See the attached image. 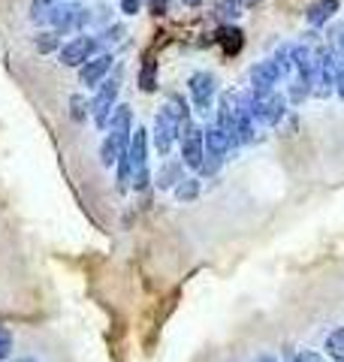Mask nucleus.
<instances>
[{"label":"nucleus","instance_id":"nucleus-1","mask_svg":"<svg viewBox=\"0 0 344 362\" xmlns=\"http://www.w3.org/2000/svg\"><path fill=\"white\" fill-rule=\"evenodd\" d=\"M118 94H121V76L115 73L94 90V97H91V121H94V127H100L103 133L109 130L112 112L118 106Z\"/></svg>","mask_w":344,"mask_h":362},{"label":"nucleus","instance_id":"nucleus-2","mask_svg":"<svg viewBox=\"0 0 344 362\" xmlns=\"http://www.w3.org/2000/svg\"><path fill=\"white\" fill-rule=\"evenodd\" d=\"M188 94H190V103L193 109L200 112V115H209V112H214V103H217V76L209 73V70H197L190 73L188 78Z\"/></svg>","mask_w":344,"mask_h":362},{"label":"nucleus","instance_id":"nucleus-3","mask_svg":"<svg viewBox=\"0 0 344 362\" xmlns=\"http://www.w3.org/2000/svg\"><path fill=\"white\" fill-rule=\"evenodd\" d=\"M178 157L188 169H200L202 157H205V130L197 121H188L178 130Z\"/></svg>","mask_w":344,"mask_h":362},{"label":"nucleus","instance_id":"nucleus-4","mask_svg":"<svg viewBox=\"0 0 344 362\" xmlns=\"http://www.w3.org/2000/svg\"><path fill=\"white\" fill-rule=\"evenodd\" d=\"M91 21V9L76 4V0H57L55 4V13H52V30H57L64 37V33H73V30H82L85 25Z\"/></svg>","mask_w":344,"mask_h":362},{"label":"nucleus","instance_id":"nucleus-5","mask_svg":"<svg viewBox=\"0 0 344 362\" xmlns=\"http://www.w3.org/2000/svg\"><path fill=\"white\" fill-rule=\"evenodd\" d=\"M94 54H100V40L97 37H91V33H79V37L73 40H67L61 45V52H57V61H61L64 66H82L88 64Z\"/></svg>","mask_w":344,"mask_h":362},{"label":"nucleus","instance_id":"nucleus-6","mask_svg":"<svg viewBox=\"0 0 344 362\" xmlns=\"http://www.w3.org/2000/svg\"><path fill=\"white\" fill-rule=\"evenodd\" d=\"M181 127H185V124H178V121L172 118L164 106L157 109V115H154V127H151V145H154L157 157H169L172 145L178 142V130H181Z\"/></svg>","mask_w":344,"mask_h":362},{"label":"nucleus","instance_id":"nucleus-7","mask_svg":"<svg viewBox=\"0 0 344 362\" xmlns=\"http://www.w3.org/2000/svg\"><path fill=\"white\" fill-rule=\"evenodd\" d=\"M281 78H287V76H284V70L278 66L275 58L257 61L254 66H251V90H254L257 97H266V94H272V90H278Z\"/></svg>","mask_w":344,"mask_h":362},{"label":"nucleus","instance_id":"nucleus-8","mask_svg":"<svg viewBox=\"0 0 344 362\" xmlns=\"http://www.w3.org/2000/svg\"><path fill=\"white\" fill-rule=\"evenodd\" d=\"M112 64H115L112 52H100V54H94V58H91L88 64L79 66V85L88 88V90H97V88L109 78Z\"/></svg>","mask_w":344,"mask_h":362},{"label":"nucleus","instance_id":"nucleus-9","mask_svg":"<svg viewBox=\"0 0 344 362\" xmlns=\"http://www.w3.org/2000/svg\"><path fill=\"white\" fill-rule=\"evenodd\" d=\"M236 115H239V94L236 90H221V94H217V103H214V124L233 136Z\"/></svg>","mask_w":344,"mask_h":362},{"label":"nucleus","instance_id":"nucleus-10","mask_svg":"<svg viewBox=\"0 0 344 362\" xmlns=\"http://www.w3.org/2000/svg\"><path fill=\"white\" fill-rule=\"evenodd\" d=\"M205 151L214 154V157H221V160H229V154L236 151V142H233V136H229L227 130H221L217 124H205Z\"/></svg>","mask_w":344,"mask_h":362},{"label":"nucleus","instance_id":"nucleus-11","mask_svg":"<svg viewBox=\"0 0 344 362\" xmlns=\"http://www.w3.org/2000/svg\"><path fill=\"white\" fill-rule=\"evenodd\" d=\"M185 163H181V157H169V160H164L157 166L154 173V187L160 190H176L181 181H185Z\"/></svg>","mask_w":344,"mask_h":362},{"label":"nucleus","instance_id":"nucleus-12","mask_svg":"<svg viewBox=\"0 0 344 362\" xmlns=\"http://www.w3.org/2000/svg\"><path fill=\"white\" fill-rule=\"evenodd\" d=\"M338 13V0H314L311 6L305 9V21L311 28H326Z\"/></svg>","mask_w":344,"mask_h":362},{"label":"nucleus","instance_id":"nucleus-13","mask_svg":"<svg viewBox=\"0 0 344 362\" xmlns=\"http://www.w3.org/2000/svg\"><path fill=\"white\" fill-rule=\"evenodd\" d=\"M148 145H151V133H148L145 127H136L133 130V139H130V148H127L133 169L148 166Z\"/></svg>","mask_w":344,"mask_h":362},{"label":"nucleus","instance_id":"nucleus-14","mask_svg":"<svg viewBox=\"0 0 344 362\" xmlns=\"http://www.w3.org/2000/svg\"><path fill=\"white\" fill-rule=\"evenodd\" d=\"M217 42H221L224 54H239L242 45H245V33L236 25H221V30H217Z\"/></svg>","mask_w":344,"mask_h":362},{"label":"nucleus","instance_id":"nucleus-15","mask_svg":"<svg viewBox=\"0 0 344 362\" xmlns=\"http://www.w3.org/2000/svg\"><path fill=\"white\" fill-rule=\"evenodd\" d=\"M200 194H202V178L200 175H188L176 190H172V197H176V202H181V206H188V202H197Z\"/></svg>","mask_w":344,"mask_h":362},{"label":"nucleus","instance_id":"nucleus-16","mask_svg":"<svg viewBox=\"0 0 344 362\" xmlns=\"http://www.w3.org/2000/svg\"><path fill=\"white\" fill-rule=\"evenodd\" d=\"M61 33L52 30V28H42L37 37H33V49H37L40 54H57L61 52Z\"/></svg>","mask_w":344,"mask_h":362},{"label":"nucleus","instance_id":"nucleus-17","mask_svg":"<svg viewBox=\"0 0 344 362\" xmlns=\"http://www.w3.org/2000/svg\"><path fill=\"white\" fill-rule=\"evenodd\" d=\"M323 354L332 362H344V326H336V329L326 332V338H323Z\"/></svg>","mask_w":344,"mask_h":362},{"label":"nucleus","instance_id":"nucleus-18","mask_svg":"<svg viewBox=\"0 0 344 362\" xmlns=\"http://www.w3.org/2000/svg\"><path fill=\"white\" fill-rule=\"evenodd\" d=\"M55 4H57V0H33V4H30V21H33V25L49 28L52 25Z\"/></svg>","mask_w":344,"mask_h":362},{"label":"nucleus","instance_id":"nucleus-19","mask_svg":"<svg viewBox=\"0 0 344 362\" xmlns=\"http://www.w3.org/2000/svg\"><path fill=\"white\" fill-rule=\"evenodd\" d=\"M287 100H290V106H302L308 97L314 94V88L308 85V82H302V78H290V85H287Z\"/></svg>","mask_w":344,"mask_h":362},{"label":"nucleus","instance_id":"nucleus-20","mask_svg":"<svg viewBox=\"0 0 344 362\" xmlns=\"http://www.w3.org/2000/svg\"><path fill=\"white\" fill-rule=\"evenodd\" d=\"M130 185H133V163H130V154H124L118 166H115V187L124 194V190H130Z\"/></svg>","mask_w":344,"mask_h":362},{"label":"nucleus","instance_id":"nucleus-21","mask_svg":"<svg viewBox=\"0 0 344 362\" xmlns=\"http://www.w3.org/2000/svg\"><path fill=\"white\" fill-rule=\"evenodd\" d=\"M136 82H139V88L145 94H154L157 90V64L151 58L142 61V70H139V78H136Z\"/></svg>","mask_w":344,"mask_h":362},{"label":"nucleus","instance_id":"nucleus-22","mask_svg":"<svg viewBox=\"0 0 344 362\" xmlns=\"http://www.w3.org/2000/svg\"><path fill=\"white\" fill-rule=\"evenodd\" d=\"M88 115H91V100H88L85 94H73V97H70V118H73L76 124H85Z\"/></svg>","mask_w":344,"mask_h":362},{"label":"nucleus","instance_id":"nucleus-23","mask_svg":"<svg viewBox=\"0 0 344 362\" xmlns=\"http://www.w3.org/2000/svg\"><path fill=\"white\" fill-rule=\"evenodd\" d=\"M242 0H217V16L224 18V25H233V18L239 16Z\"/></svg>","mask_w":344,"mask_h":362},{"label":"nucleus","instance_id":"nucleus-24","mask_svg":"<svg viewBox=\"0 0 344 362\" xmlns=\"http://www.w3.org/2000/svg\"><path fill=\"white\" fill-rule=\"evenodd\" d=\"M13 347H16L13 332H9L6 326H0V362H6L9 356H13Z\"/></svg>","mask_w":344,"mask_h":362},{"label":"nucleus","instance_id":"nucleus-25","mask_svg":"<svg viewBox=\"0 0 344 362\" xmlns=\"http://www.w3.org/2000/svg\"><path fill=\"white\" fill-rule=\"evenodd\" d=\"M290 362H329V356H326V354H320V350L302 347V350H296Z\"/></svg>","mask_w":344,"mask_h":362},{"label":"nucleus","instance_id":"nucleus-26","mask_svg":"<svg viewBox=\"0 0 344 362\" xmlns=\"http://www.w3.org/2000/svg\"><path fill=\"white\" fill-rule=\"evenodd\" d=\"M142 4H145V0H118V9H121V16L133 18V16L142 13Z\"/></svg>","mask_w":344,"mask_h":362},{"label":"nucleus","instance_id":"nucleus-27","mask_svg":"<svg viewBox=\"0 0 344 362\" xmlns=\"http://www.w3.org/2000/svg\"><path fill=\"white\" fill-rule=\"evenodd\" d=\"M336 94L344 100V54L336 58Z\"/></svg>","mask_w":344,"mask_h":362},{"label":"nucleus","instance_id":"nucleus-28","mask_svg":"<svg viewBox=\"0 0 344 362\" xmlns=\"http://www.w3.org/2000/svg\"><path fill=\"white\" fill-rule=\"evenodd\" d=\"M124 33H127V30H124L121 25H109L106 30H103V40H106V42H121Z\"/></svg>","mask_w":344,"mask_h":362},{"label":"nucleus","instance_id":"nucleus-29","mask_svg":"<svg viewBox=\"0 0 344 362\" xmlns=\"http://www.w3.org/2000/svg\"><path fill=\"white\" fill-rule=\"evenodd\" d=\"M148 9H151V16H164L169 13V0H145Z\"/></svg>","mask_w":344,"mask_h":362},{"label":"nucleus","instance_id":"nucleus-30","mask_svg":"<svg viewBox=\"0 0 344 362\" xmlns=\"http://www.w3.org/2000/svg\"><path fill=\"white\" fill-rule=\"evenodd\" d=\"M181 4H185L188 9H200V6L205 4V0H181Z\"/></svg>","mask_w":344,"mask_h":362},{"label":"nucleus","instance_id":"nucleus-31","mask_svg":"<svg viewBox=\"0 0 344 362\" xmlns=\"http://www.w3.org/2000/svg\"><path fill=\"white\" fill-rule=\"evenodd\" d=\"M251 362H278V359H275V356H269V354H260V356H254Z\"/></svg>","mask_w":344,"mask_h":362},{"label":"nucleus","instance_id":"nucleus-32","mask_svg":"<svg viewBox=\"0 0 344 362\" xmlns=\"http://www.w3.org/2000/svg\"><path fill=\"white\" fill-rule=\"evenodd\" d=\"M16 362H40V359H33V356H21V359H16Z\"/></svg>","mask_w":344,"mask_h":362}]
</instances>
